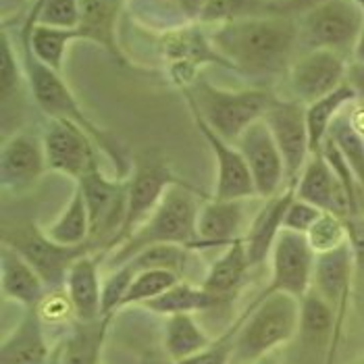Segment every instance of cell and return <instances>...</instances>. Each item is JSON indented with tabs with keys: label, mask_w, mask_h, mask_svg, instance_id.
<instances>
[{
	"label": "cell",
	"mask_w": 364,
	"mask_h": 364,
	"mask_svg": "<svg viewBox=\"0 0 364 364\" xmlns=\"http://www.w3.org/2000/svg\"><path fill=\"white\" fill-rule=\"evenodd\" d=\"M2 244L11 246L13 250L21 254L40 273V277L48 285L50 291L65 289V281L73 262L85 254H94L96 250L92 244H84V246L56 244L44 233V229L36 223L13 225L11 229L4 227Z\"/></svg>",
	"instance_id": "8"
},
{
	"label": "cell",
	"mask_w": 364,
	"mask_h": 364,
	"mask_svg": "<svg viewBox=\"0 0 364 364\" xmlns=\"http://www.w3.org/2000/svg\"><path fill=\"white\" fill-rule=\"evenodd\" d=\"M346 84L350 85L356 94V98L364 102V65L358 63H350L348 67V77H346Z\"/></svg>",
	"instance_id": "45"
},
{
	"label": "cell",
	"mask_w": 364,
	"mask_h": 364,
	"mask_svg": "<svg viewBox=\"0 0 364 364\" xmlns=\"http://www.w3.org/2000/svg\"><path fill=\"white\" fill-rule=\"evenodd\" d=\"M198 196L200 192L186 181L171 186L154 213L132 233V237L107 256L109 267L117 269L156 244H179L194 250L198 242V210L202 204Z\"/></svg>",
	"instance_id": "2"
},
{
	"label": "cell",
	"mask_w": 364,
	"mask_h": 364,
	"mask_svg": "<svg viewBox=\"0 0 364 364\" xmlns=\"http://www.w3.org/2000/svg\"><path fill=\"white\" fill-rule=\"evenodd\" d=\"M21 60H23V69H26V77H28V90L31 92L36 105L40 107V111L48 119H63V121H69V123L82 127L96 144V148L111 159L114 168L119 171V177L125 179L132 168V161H127L125 150L111 134L100 129L87 117V112L84 111V107L80 105V100L75 98V94L71 92L67 82L63 80V75L56 73L55 69L46 67L44 63H40L28 48H23Z\"/></svg>",
	"instance_id": "3"
},
{
	"label": "cell",
	"mask_w": 364,
	"mask_h": 364,
	"mask_svg": "<svg viewBox=\"0 0 364 364\" xmlns=\"http://www.w3.org/2000/svg\"><path fill=\"white\" fill-rule=\"evenodd\" d=\"M23 40V48H28L31 55L46 67L55 69L56 73L63 71V63L69 44L80 42V36L75 29H56L46 26H33Z\"/></svg>",
	"instance_id": "33"
},
{
	"label": "cell",
	"mask_w": 364,
	"mask_h": 364,
	"mask_svg": "<svg viewBox=\"0 0 364 364\" xmlns=\"http://www.w3.org/2000/svg\"><path fill=\"white\" fill-rule=\"evenodd\" d=\"M296 196L325 213H333L341 219L358 217L352 200L348 198L336 171L327 163L323 152L310 154L306 167L296 181Z\"/></svg>",
	"instance_id": "18"
},
{
	"label": "cell",
	"mask_w": 364,
	"mask_h": 364,
	"mask_svg": "<svg viewBox=\"0 0 364 364\" xmlns=\"http://www.w3.org/2000/svg\"><path fill=\"white\" fill-rule=\"evenodd\" d=\"M190 112L194 117L200 136L204 138L208 150L215 154V161H217V183H215L213 198H219V200H254V198H258L250 168H248L242 150L233 141L219 136L194 109H190Z\"/></svg>",
	"instance_id": "16"
},
{
	"label": "cell",
	"mask_w": 364,
	"mask_h": 364,
	"mask_svg": "<svg viewBox=\"0 0 364 364\" xmlns=\"http://www.w3.org/2000/svg\"><path fill=\"white\" fill-rule=\"evenodd\" d=\"M50 348L38 309H23L19 323L2 339L0 364H48Z\"/></svg>",
	"instance_id": "25"
},
{
	"label": "cell",
	"mask_w": 364,
	"mask_h": 364,
	"mask_svg": "<svg viewBox=\"0 0 364 364\" xmlns=\"http://www.w3.org/2000/svg\"><path fill=\"white\" fill-rule=\"evenodd\" d=\"M312 289L327 300L336 312H348L354 296V258L350 244L316 256Z\"/></svg>",
	"instance_id": "21"
},
{
	"label": "cell",
	"mask_w": 364,
	"mask_h": 364,
	"mask_svg": "<svg viewBox=\"0 0 364 364\" xmlns=\"http://www.w3.org/2000/svg\"><path fill=\"white\" fill-rule=\"evenodd\" d=\"M271 279L267 294L283 291L302 300L312 289L316 254L310 248L306 235L283 229L271 254Z\"/></svg>",
	"instance_id": "12"
},
{
	"label": "cell",
	"mask_w": 364,
	"mask_h": 364,
	"mask_svg": "<svg viewBox=\"0 0 364 364\" xmlns=\"http://www.w3.org/2000/svg\"><path fill=\"white\" fill-rule=\"evenodd\" d=\"M298 329L300 300L283 291H262L246 309L244 325L235 339L233 364L254 363L275 354V350L298 336Z\"/></svg>",
	"instance_id": "4"
},
{
	"label": "cell",
	"mask_w": 364,
	"mask_h": 364,
	"mask_svg": "<svg viewBox=\"0 0 364 364\" xmlns=\"http://www.w3.org/2000/svg\"><path fill=\"white\" fill-rule=\"evenodd\" d=\"M246 364H283L275 356V354H271V356H264V358H258V360H254V363H246Z\"/></svg>",
	"instance_id": "49"
},
{
	"label": "cell",
	"mask_w": 364,
	"mask_h": 364,
	"mask_svg": "<svg viewBox=\"0 0 364 364\" xmlns=\"http://www.w3.org/2000/svg\"><path fill=\"white\" fill-rule=\"evenodd\" d=\"M227 306V302L204 289L202 285H194L190 281H179L159 298L144 304V309L161 314V316H173V314H194V312H206Z\"/></svg>",
	"instance_id": "29"
},
{
	"label": "cell",
	"mask_w": 364,
	"mask_h": 364,
	"mask_svg": "<svg viewBox=\"0 0 364 364\" xmlns=\"http://www.w3.org/2000/svg\"><path fill=\"white\" fill-rule=\"evenodd\" d=\"M227 67L248 80H273L289 71L300 50L298 17L244 19L208 31Z\"/></svg>",
	"instance_id": "1"
},
{
	"label": "cell",
	"mask_w": 364,
	"mask_h": 364,
	"mask_svg": "<svg viewBox=\"0 0 364 364\" xmlns=\"http://www.w3.org/2000/svg\"><path fill=\"white\" fill-rule=\"evenodd\" d=\"M356 2H358V4H363V6H364V0H356Z\"/></svg>",
	"instance_id": "51"
},
{
	"label": "cell",
	"mask_w": 364,
	"mask_h": 364,
	"mask_svg": "<svg viewBox=\"0 0 364 364\" xmlns=\"http://www.w3.org/2000/svg\"><path fill=\"white\" fill-rule=\"evenodd\" d=\"M294 198H296V186H287L277 196L262 200L260 210L250 219L248 231L244 235V246L252 269L271 258L277 237L283 231L285 213Z\"/></svg>",
	"instance_id": "20"
},
{
	"label": "cell",
	"mask_w": 364,
	"mask_h": 364,
	"mask_svg": "<svg viewBox=\"0 0 364 364\" xmlns=\"http://www.w3.org/2000/svg\"><path fill=\"white\" fill-rule=\"evenodd\" d=\"M329 138L336 141V146L343 154L348 167L352 168V173H354V177H356L364 194V141L358 136V132L352 127L348 112L337 117V121L329 132Z\"/></svg>",
	"instance_id": "38"
},
{
	"label": "cell",
	"mask_w": 364,
	"mask_h": 364,
	"mask_svg": "<svg viewBox=\"0 0 364 364\" xmlns=\"http://www.w3.org/2000/svg\"><path fill=\"white\" fill-rule=\"evenodd\" d=\"M341 333L343 331H337L333 341H331V348L327 350V356H325V364H336V356H337V348H339V339H341Z\"/></svg>",
	"instance_id": "48"
},
{
	"label": "cell",
	"mask_w": 364,
	"mask_h": 364,
	"mask_svg": "<svg viewBox=\"0 0 364 364\" xmlns=\"http://www.w3.org/2000/svg\"><path fill=\"white\" fill-rule=\"evenodd\" d=\"M213 339L200 327L194 314H173L165 321L163 343L173 363H181L204 350Z\"/></svg>",
	"instance_id": "32"
},
{
	"label": "cell",
	"mask_w": 364,
	"mask_h": 364,
	"mask_svg": "<svg viewBox=\"0 0 364 364\" xmlns=\"http://www.w3.org/2000/svg\"><path fill=\"white\" fill-rule=\"evenodd\" d=\"M235 146L242 150L250 175H252L256 196L267 198L277 196L287 188V168L281 154L279 146L273 138L269 125L264 119L252 123L235 141Z\"/></svg>",
	"instance_id": "13"
},
{
	"label": "cell",
	"mask_w": 364,
	"mask_h": 364,
	"mask_svg": "<svg viewBox=\"0 0 364 364\" xmlns=\"http://www.w3.org/2000/svg\"><path fill=\"white\" fill-rule=\"evenodd\" d=\"M136 271L129 264H121L117 269H112L111 275L102 281V316L112 318L114 312L121 310L123 298L132 285Z\"/></svg>",
	"instance_id": "42"
},
{
	"label": "cell",
	"mask_w": 364,
	"mask_h": 364,
	"mask_svg": "<svg viewBox=\"0 0 364 364\" xmlns=\"http://www.w3.org/2000/svg\"><path fill=\"white\" fill-rule=\"evenodd\" d=\"M186 102L225 140L235 141L256 121L264 117L275 96L264 87L223 90L198 77L190 87L181 90Z\"/></svg>",
	"instance_id": "5"
},
{
	"label": "cell",
	"mask_w": 364,
	"mask_h": 364,
	"mask_svg": "<svg viewBox=\"0 0 364 364\" xmlns=\"http://www.w3.org/2000/svg\"><path fill=\"white\" fill-rule=\"evenodd\" d=\"M26 0H2V6H4V13H9V9H17L21 6Z\"/></svg>",
	"instance_id": "50"
},
{
	"label": "cell",
	"mask_w": 364,
	"mask_h": 364,
	"mask_svg": "<svg viewBox=\"0 0 364 364\" xmlns=\"http://www.w3.org/2000/svg\"><path fill=\"white\" fill-rule=\"evenodd\" d=\"M44 150L48 171L65 175L75 183L84 177V173L98 161V148L82 127L63 121L48 119L44 134Z\"/></svg>",
	"instance_id": "14"
},
{
	"label": "cell",
	"mask_w": 364,
	"mask_h": 364,
	"mask_svg": "<svg viewBox=\"0 0 364 364\" xmlns=\"http://www.w3.org/2000/svg\"><path fill=\"white\" fill-rule=\"evenodd\" d=\"M323 213H325V210H321V208L312 206L310 202H304V200H300V198L296 196L294 200H291V204H289L287 213H285L283 229L306 235L310 227L316 223V219H318Z\"/></svg>",
	"instance_id": "44"
},
{
	"label": "cell",
	"mask_w": 364,
	"mask_h": 364,
	"mask_svg": "<svg viewBox=\"0 0 364 364\" xmlns=\"http://www.w3.org/2000/svg\"><path fill=\"white\" fill-rule=\"evenodd\" d=\"M44 233L63 246H84L92 244V221L87 213L85 198L80 190V186L73 188V194L69 198L65 210L56 217L53 223L42 227Z\"/></svg>",
	"instance_id": "31"
},
{
	"label": "cell",
	"mask_w": 364,
	"mask_h": 364,
	"mask_svg": "<svg viewBox=\"0 0 364 364\" xmlns=\"http://www.w3.org/2000/svg\"><path fill=\"white\" fill-rule=\"evenodd\" d=\"M0 63H2V111H6L11 102H17L21 98L23 85H28L23 60H19L6 31H2L0 38Z\"/></svg>",
	"instance_id": "39"
},
{
	"label": "cell",
	"mask_w": 364,
	"mask_h": 364,
	"mask_svg": "<svg viewBox=\"0 0 364 364\" xmlns=\"http://www.w3.org/2000/svg\"><path fill=\"white\" fill-rule=\"evenodd\" d=\"M352 63H358V65H364V26L356 44H354V50H352Z\"/></svg>",
	"instance_id": "47"
},
{
	"label": "cell",
	"mask_w": 364,
	"mask_h": 364,
	"mask_svg": "<svg viewBox=\"0 0 364 364\" xmlns=\"http://www.w3.org/2000/svg\"><path fill=\"white\" fill-rule=\"evenodd\" d=\"M181 181L183 179L173 173V168L168 167L165 156L159 150H141V152H138L132 159L129 175L125 177V188H127L125 223H123V229H121L112 250L119 248L127 237H132V233L161 204V200L167 194L168 188L175 186V183H181Z\"/></svg>",
	"instance_id": "7"
},
{
	"label": "cell",
	"mask_w": 364,
	"mask_h": 364,
	"mask_svg": "<svg viewBox=\"0 0 364 364\" xmlns=\"http://www.w3.org/2000/svg\"><path fill=\"white\" fill-rule=\"evenodd\" d=\"M348 56L331 50H310L296 56L287 71L291 98L309 107L346 84Z\"/></svg>",
	"instance_id": "11"
},
{
	"label": "cell",
	"mask_w": 364,
	"mask_h": 364,
	"mask_svg": "<svg viewBox=\"0 0 364 364\" xmlns=\"http://www.w3.org/2000/svg\"><path fill=\"white\" fill-rule=\"evenodd\" d=\"M248 202L250 200H219L208 198L200 204L196 221L198 242L194 250L227 248L244 240L248 231Z\"/></svg>",
	"instance_id": "17"
},
{
	"label": "cell",
	"mask_w": 364,
	"mask_h": 364,
	"mask_svg": "<svg viewBox=\"0 0 364 364\" xmlns=\"http://www.w3.org/2000/svg\"><path fill=\"white\" fill-rule=\"evenodd\" d=\"M246 318V310L225 329L217 339H213L204 350H200L198 354L175 364H233V352H235V339L240 333V327L244 325Z\"/></svg>",
	"instance_id": "41"
},
{
	"label": "cell",
	"mask_w": 364,
	"mask_h": 364,
	"mask_svg": "<svg viewBox=\"0 0 364 364\" xmlns=\"http://www.w3.org/2000/svg\"><path fill=\"white\" fill-rule=\"evenodd\" d=\"M181 277L173 271L167 269H146V271H136L132 285L123 298L121 310L129 309V306H144L150 300L159 298L161 294H165L171 289L175 283H179Z\"/></svg>",
	"instance_id": "36"
},
{
	"label": "cell",
	"mask_w": 364,
	"mask_h": 364,
	"mask_svg": "<svg viewBox=\"0 0 364 364\" xmlns=\"http://www.w3.org/2000/svg\"><path fill=\"white\" fill-rule=\"evenodd\" d=\"M364 26V6L356 0H321L298 17L300 55L331 50L352 55Z\"/></svg>",
	"instance_id": "6"
},
{
	"label": "cell",
	"mask_w": 364,
	"mask_h": 364,
	"mask_svg": "<svg viewBox=\"0 0 364 364\" xmlns=\"http://www.w3.org/2000/svg\"><path fill=\"white\" fill-rule=\"evenodd\" d=\"M348 117H350V123L352 127L358 132V136L363 138L364 141V102H354L350 109H348Z\"/></svg>",
	"instance_id": "46"
},
{
	"label": "cell",
	"mask_w": 364,
	"mask_h": 364,
	"mask_svg": "<svg viewBox=\"0 0 364 364\" xmlns=\"http://www.w3.org/2000/svg\"><path fill=\"white\" fill-rule=\"evenodd\" d=\"M136 23L159 36L202 23L206 0H123Z\"/></svg>",
	"instance_id": "22"
},
{
	"label": "cell",
	"mask_w": 364,
	"mask_h": 364,
	"mask_svg": "<svg viewBox=\"0 0 364 364\" xmlns=\"http://www.w3.org/2000/svg\"><path fill=\"white\" fill-rule=\"evenodd\" d=\"M310 248L314 254H327L333 252L337 248L348 244V225L346 219L337 217L333 213H323L316 223L312 225L306 233Z\"/></svg>",
	"instance_id": "40"
},
{
	"label": "cell",
	"mask_w": 364,
	"mask_h": 364,
	"mask_svg": "<svg viewBox=\"0 0 364 364\" xmlns=\"http://www.w3.org/2000/svg\"><path fill=\"white\" fill-rule=\"evenodd\" d=\"M65 294L73 306V316L80 323H94L102 316V279L100 258L85 254L73 262L65 281Z\"/></svg>",
	"instance_id": "24"
},
{
	"label": "cell",
	"mask_w": 364,
	"mask_h": 364,
	"mask_svg": "<svg viewBox=\"0 0 364 364\" xmlns=\"http://www.w3.org/2000/svg\"><path fill=\"white\" fill-rule=\"evenodd\" d=\"M0 281L2 296L23 309H40L50 291L40 273L21 254L6 244H2L0 252Z\"/></svg>",
	"instance_id": "23"
},
{
	"label": "cell",
	"mask_w": 364,
	"mask_h": 364,
	"mask_svg": "<svg viewBox=\"0 0 364 364\" xmlns=\"http://www.w3.org/2000/svg\"><path fill=\"white\" fill-rule=\"evenodd\" d=\"M111 318H98L94 323H80L65 339L60 364H98L102 341Z\"/></svg>",
	"instance_id": "34"
},
{
	"label": "cell",
	"mask_w": 364,
	"mask_h": 364,
	"mask_svg": "<svg viewBox=\"0 0 364 364\" xmlns=\"http://www.w3.org/2000/svg\"><path fill=\"white\" fill-rule=\"evenodd\" d=\"M264 123L269 125L273 138L279 146L285 168H287V186H296L300 173L309 163L310 136L306 123V107L294 98H277L271 102L264 112Z\"/></svg>",
	"instance_id": "10"
},
{
	"label": "cell",
	"mask_w": 364,
	"mask_h": 364,
	"mask_svg": "<svg viewBox=\"0 0 364 364\" xmlns=\"http://www.w3.org/2000/svg\"><path fill=\"white\" fill-rule=\"evenodd\" d=\"M48 171L44 140L33 129L11 134L0 152V183L11 196H26Z\"/></svg>",
	"instance_id": "9"
},
{
	"label": "cell",
	"mask_w": 364,
	"mask_h": 364,
	"mask_svg": "<svg viewBox=\"0 0 364 364\" xmlns=\"http://www.w3.org/2000/svg\"><path fill=\"white\" fill-rule=\"evenodd\" d=\"M321 0H206L202 26H223L244 19L300 17Z\"/></svg>",
	"instance_id": "19"
},
{
	"label": "cell",
	"mask_w": 364,
	"mask_h": 364,
	"mask_svg": "<svg viewBox=\"0 0 364 364\" xmlns=\"http://www.w3.org/2000/svg\"><path fill=\"white\" fill-rule=\"evenodd\" d=\"M348 244L354 258V294H360L364 302V215L346 219Z\"/></svg>",
	"instance_id": "43"
},
{
	"label": "cell",
	"mask_w": 364,
	"mask_h": 364,
	"mask_svg": "<svg viewBox=\"0 0 364 364\" xmlns=\"http://www.w3.org/2000/svg\"><path fill=\"white\" fill-rule=\"evenodd\" d=\"M123 0H80L82 17L77 26L80 42L100 46L117 63H123V53L117 42V21Z\"/></svg>",
	"instance_id": "26"
},
{
	"label": "cell",
	"mask_w": 364,
	"mask_h": 364,
	"mask_svg": "<svg viewBox=\"0 0 364 364\" xmlns=\"http://www.w3.org/2000/svg\"><path fill=\"white\" fill-rule=\"evenodd\" d=\"M250 269H252V264L248 260L244 240H237L231 246L223 248V252L219 254L217 260L210 264V269L206 271L200 285L229 304L240 294Z\"/></svg>",
	"instance_id": "28"
},
{
	"label": "cell",
	"mask_w": 364,
	"mask_h": 364,
	"mask_svg": "<svg viewBox=\"0 0 364 364\" xmlns=\"http://www.w3.org/2000/svg\"><path fill=\"white\" fill-rule=\"evenodd\" d=\"M196 252L188 246H179V244H156L150 246L140 254H136L132 260H127L125 264H129L134 271H146V269H167L177 273L179 277H183L190 256Z\"/></svg>",
	"instance_id": "37"
},
{
	"label": "cell",
	"mask_w": 364,
	"mask_h": 364,
	"mask_svg": "<svg viewBox=\"0 0 364 364\" xmlns=\"http://www.w3.org/2000/svg\"><path fill=\"white\" fill-rule=\"evenodd\" d=\"M161 55L171 67V75L183 87L196 82L198 67L206 63H215L227 67L223 56L219 55L210 42V33L204 31L202 23H194L188 28L175 29L161 36ZM229 69V67H227Z\"/></svg>",
	"instance_id": "15"
},
{
	"label": "cell",
	"mask_w": 364,
	"mask_h": 364,
	"mask_svg": "<svg viewBox=\"0 0 364 364\" xmlns=\"http://www.w3.org/2000/svg\"><path fill=\"white\" fill-rule=\"evenodd\" d=\"M363 364H364V363H363Z\"/></svg>",
	"instance_id": "52"
},
{
	"label": "cell",
	"mask_w": 364,
	"mask_h": 364,
	"mask_svg": "<svg viewBox=\"0 0 364 364\" xmlns=\"http://www.w3.org/2000/svg\"><path fill=\"white\" fill-rule=\"evenodd\" d=\"M354 102H358L354 90L348 84H343L341 87H337L336 92H331L329 96H325V98H321V100L306 107V123H309L312 154L321 152V148L327 140L337 117H341L343 111H348Z\"/></svg>",
	"instance_id": "30"
},
{
	"label": "cell",
	"mask_w": 364,
	"mask_h": 364,
	"mask_svg": "<svg viewBox=\"0 0 364 364\" xmlns=\"http://www.w3.org/2000/svg\"><path fill=\"white\" fill-rule=\"evenodd\" d=\"M348 312H336L314 289L300 300L298 337L306 350H329L337 331H343Z\"/></svg>",
	"instance_id": "27"
},
{
	"label": "cell",
	"mask_w": 364,
	"mask_h": 364,
	"mask_svg": "<svg viewBox=\"0 0 364 364\" xmlns=\"http://www.w3.org/2000/svg\"><path fill=\"white\" fill-rule=\"evenodd\" d=\"M82 17L80 0H36L23 23L21 38H26L33 26L56 29H77Z\"/></svg>",
	"instance_id": "35"
}]
</instances>
